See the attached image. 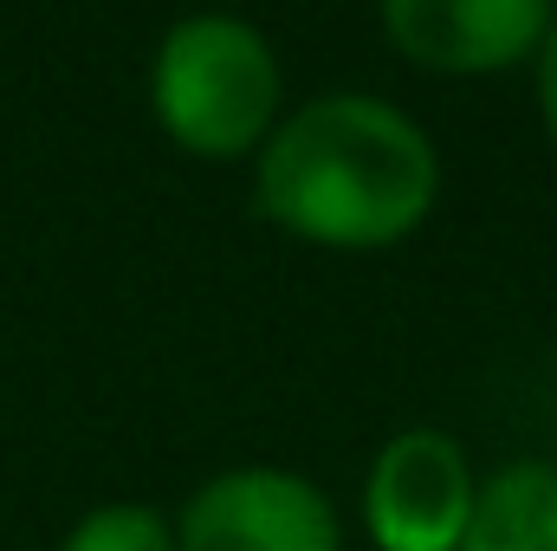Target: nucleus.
Instances as JSON below:
<instances>
[{
  "instance_id": "1",
  "label": "nucleus",
  "mask_w": 557,
  "mask_h": 551,
  "mask_svg": "<svg viewBox=\"0 0 557 551\" xmlns=\"http://www.w3.org/2000/svg\"><path fill=\"white\" fill-rule=\"evenodd\" d=\"M441 195V156L409 111L331 91L278 118L253 156V201L292 241L376 254L409 241Z\"/></svg>"
},
{
  "instance_id": "2",
  "label": "nucleus",
  "mask_w": 557,
  "mask_h": 551,
  "mask_svg": "<svg viewBox=\"0 0 557 551\" xmlns=\"http://www.w3.org/2000/svg\"><path fill=\"white\" fill-rule=\"evenodd\" d=\"M278 59L240 13H188L149 59V111L188 156H260L278 124Z\"/></svg>"
},
{
  "instance_id": "3",
  "label": "nucleus",
  "mask_w": 557,
  "mask_h": 551,
  "mask_svg": "<svg viewBox=\"0 0 557 551\" xmlns=\"http://www.w3.org/2000/svg\"><path fill=\"white\" fill-rule=\"evenodd\" d=\"M473 500L480 487H473L467 448L441 428H403L370 461L363 526L376 551H460Z\"/></svg>"
},
{
  "instance_id": "4",
  "label": "nucleus",
  "mask_w": 557,
  "mask_h": 551,
  "mask_svg": "<svg viewBox=\"0 0 557 551\" xmlns=\"http://www.w3.org/2000/svg\"><path fill=\"white\" fill-rule=\"evenodd\" d=\"M175 551H344L337 506L285 467H227L188 493Z\"/></svg>"
},
{
  "instance_id": "5",
  "label": "nucleus",
  "mask_w": 557,
  "mask_h": 551,
  "mask_svg": "<svg viewBox=\"0 0 557 551\" xmlns=\"http://www.w3.org/2000/svg\"><path fill=\"white\" fill-rule=\"evenodd\" d=\"M557 20V0H383L389 46L447 78L506 72L519 59H539Z\"/></svg>"
},
{
  "instance_id": "6",
  "label": "nucleus",
  "mask_w": 557,
  "mask_h": 551,
  "mask_svg": "<svg viewBox=\"0 0 557 551\" xmlns=\"http://www.w3.org/2000/svg\"><path fill=\"white\" fill-rule=\"evenodd\" d=\"M460 551H557V461L499 467L473 500Z\"/></svg>"
},
{
  "instance_id": "7",
  "label": "nucleus",
  "mask_w": 557,
  "mask_h": 551,
  "mask_svg": "<svg viewBox=\"0 0 557 551\" xmlns=\"http://www.w3.org/2000/svg\"><path fill=\"white\" fill-rule=\"evenodd\" d=\"M59 551H175V526L156 513V506H137V500H111V506H91Z\"/></svg>"
},
{
  "instance_id": "8",
  "label": "nucleus",
  "mask_w": 557,
  "mask_h": 551,
  "mask_svg": "<svg viewBox=\"0 0 557 551\" xmlns=\"http://www.w3.org/2000/svg\"><path fill=\"white\" fill-rule=\"evenodd\" d=\"M539 111H545V137L557 149V20L545 33V46H539Z\"/></svg>"
}]
</instances>
